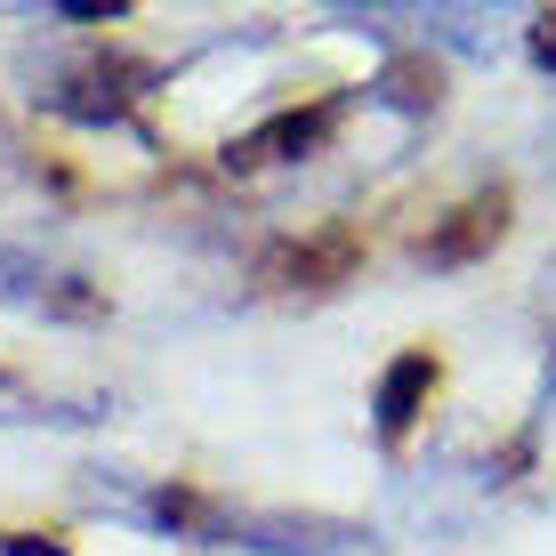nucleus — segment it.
<instances>
[{
  "label": "nucleus",
  "instance_id": "3",
  "mask_svg": "<svg viewBox=\"0 0 556 556\" xmlns=\"http://www.w3.org/2000/svg\"><path fill=\"white\" fill-rule=\"evenodd\" d=\"M0 306H33V315H89V291H73V275L41 266L33 251L0 242Z\"/></svg>",
  "mask_w": 556,
  "mask_h": 556
},
{
  "label": "nucleus",
  "instance_id": "5",
  "mask_svg": "<svg viewBox=\"0 0 556 556\" xmlns=\"http://www.w3.org/2000/svg\"><path fill=\"white\" fill-rule=\"evenodd\" d=\"M331 122H339L331 105L275 113L266 129H251V138H235V146H226V162H242V169H251V162H299V153H315L323 138H331Z\"/></svg>",
  "mask_w": 556,
  "mask_h": 556
},
{
  "label": "nucleus",
  "instance_id": "4",
  "mask_svg": "<svg viewBox=\"0 0 556 556\" xmlns=\"http://www.w3.org/2000/svg\"><path fill=\"white\" fill-rule=\"evenodd\" d=\"M428 395H435V355H428V348L395 355L388 371H379V395H371L379 435H388V444H404V435H412V419L428 412Z\"/></svg>",
  "mask_w": 556,
  "mask_h": 556
},
{
  "label": "nucleus",
  "instance_id": "7",
  "mask_svg": "<svg viewBox=\"0 0 556 556\" xmlns=\"http://www.w3.org/2000/svg\"><path fill=\"white\" fill-rule=\"evenodd\" d=\"M532 56H541V65L556 73V9H548V16H532Z\"/></svg>",
  "mask_w": 556,
  "mask_h": 556
},
{
  "label": "nucleus",
  "instance_id": "1",
  "mask_svg": "<svg viewBox=\"0 0 556 556\" xmlns=\"http://www.w3.org/2000/svg\"><path fill=\"white\" fill-rule=\"evenodd\" d=\"M363 266V242L348 226H331V235H306V242H282V251H266L258 275L275 282V291H331V282H348Z\"/></svg>",
  "mask_w": 556,
  "mask_h": 556
},
{
  "label": "nucleus",
  "instance_id": "2",
  "mask_svg": "<svg viewBox=\"0 0 556 556\" xmlns=\"http://www.w3.org/2000/svg\"><path fill=\"white\" fill-rule=\"evenodd\" d=\"M501 235H508V186H492V194H468L444 226H428L419 266H476Z\"/></svg>",
  "mask_w": 556,
  "mask_h": 556
},
{
  "label": "nucleus",
  "instance_id": "6",
  "mask_svg": "<svg viewBox=\"0 0 556 556\" xmlns=\"http://www.w3.org/2000/svg\"><path fill=\"white\" fill-rule=\"evenodd\" d=\"M435 89H444V81H435V65H419V56H404V65L379 73V98L404 105V113H428V105H435Z\"/></svg>",
  "mask_w": 556,
  "mask_h": 556
}]
</instances>
